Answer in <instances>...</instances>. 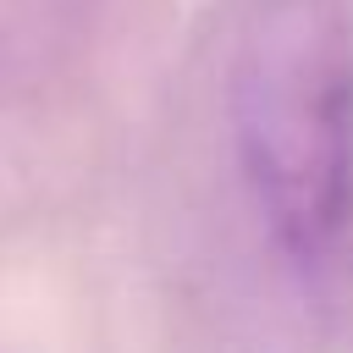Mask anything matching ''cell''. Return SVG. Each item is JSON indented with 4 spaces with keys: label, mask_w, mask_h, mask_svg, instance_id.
<instances>
[{
    "label": "cell",
    "mask_w": 353,
    "mask_h": 353,
    "mask_svg": "<svg viewBox=\"0 0 353 353\" xmlns=\"http://www.w3.org/2000/svg\"><path fill=\"white\" fill-rule=\"evenodd\" d=\"M226 127L303 309L353 347V0H248L226 55Z\"/></svg>",
    "instance_id": "1"
}]
</instances>
